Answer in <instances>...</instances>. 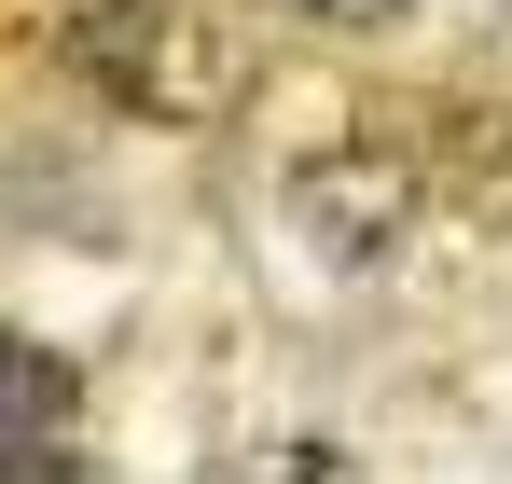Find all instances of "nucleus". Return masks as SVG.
Listing matches in <instances>:
<instances>
[{"label": "nucleus", "mask_w": 512, "mask_h": 484, "mask_svg": "<svg viewBox=\"0 0 512 484\" xmlns=\"http://www.w3.org/2000/svg\"><path fill=\"white\" fill-rule=\"evenodd\" d=\"M56 56L139 125H236L263 83V42L222 0H56Z\"/></svg>", "instance_id": "f257e3e1"}, {"label": "nucleus", "mask_w": 512, "mask_h": 484, "mask_svg": "<svg viewBox=\"0 0 512 484\" xmlns=\"http://www.w3.org/2000/svg\"><path fill=\"white\" fill-rule=\"evenodd\" d=\"M291 222L333 249V263H388L429 222V180L388 139H319V153H291Z\"/></svg>", "instance_id": "f03ea898"}, {"label": "nucleus", "mask_w": 512, "mask_h": 484, "mask_svg": "<svg viewBox=\"0 0 512 484\" xmlns=\"http://www.w3.org/2000/svg\"><path fill=\"white\" fill-rule=\"evenodd\" d=\"M0 484H84V388L28 332H0Z\"/></svg>", "instance_id": "7ed1b4c3"}, {"label": "nucleus", "mask_w": 512, "mask_h": 484, "mask_svg": "<svg viewBox=\"0 0 512 484\" xmlns=\"http://www.w3.org/2000/svg\"><path fill=\"white\" fill-rule=\"evenodd\" d=\"M236 484H374L360 457H346L333 429H277V443H250V471Z\"/></svg>", "instance_id": "20e7f679"}, {"label": "nucleus", "mask_w": 512, "mask_h": 484, "mask_svg": "<svg viewBox=\"0 0 512 484\" xmlns=\"http://www.w3.org/2000/svg\"><path fill=\"white\" fill-rule=\"evenodd\" d=\"M291 14H305V28H346V42H360V28H402V14H429V0H291Z\"/></svg>", "instance_id": "39448f33"}, {"label": "nucleus", "mask_w": 512, "mask_h": 484, "mask_svg": "<svg viewBox=\"0 0 512 484\" xmlns=\"http://www.w3.org/2000/svg\"><path fill=\"white\" fill-rule=\"evenodd\" d=\"M499 208H512V153H499Z\"/></svg>", "instance_id": "423d86ee"}]
</instances>
